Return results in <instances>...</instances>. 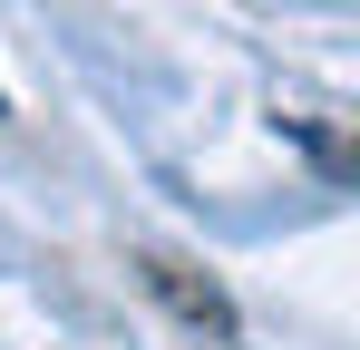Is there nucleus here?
Segmentation results:
<instances>
[{
  "instance_id": "obj_1",
  "label": "nucleus",
  "mask_w": 360,
  "mask_h": 350,
  "mask_svg": "<svg viewBox=\"0 0 360 350\" xmlns=\"http://www.w3.org/2000/svg\"><path fill=\"white\" fill-rule=\"evenodd\" d=\"M136 273H146V292L176 311L185 331H205V341H234V331H243V321H234V302H224V283H205L195 263H176V253H146Z\"/></svg>"
}]
</instances>
